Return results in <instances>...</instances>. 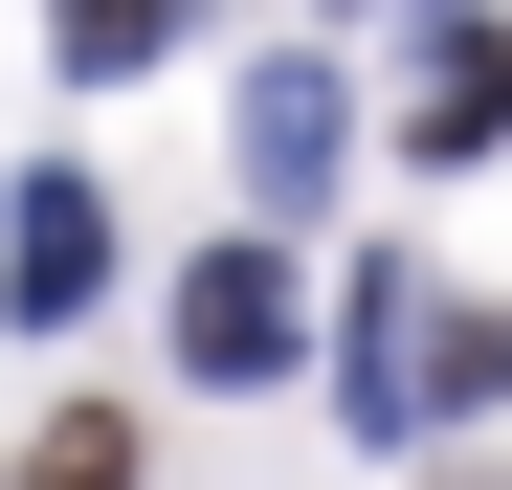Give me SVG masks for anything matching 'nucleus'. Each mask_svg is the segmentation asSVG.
Instances as JSON below:
<instances>
[{
    "label": "nucleus",
    "mask_w": 512,
    "mask_h": 490,
    "mask_svg": "<svg viewBox=\"0 0 512 490\" xmlns=\"http://www.w3.org/2000/svg\"><path fill=\"white\" fill-rule=\"evenodd\" d=\"M45 490H134V446H112V424H67V446H45Z\"/></svg>",
    "instance_id": "5"
},
{
    "label": "nucleus",
    "mask_w": 512,
    "mask_h": 490,
    "mask_svg": "<svg viewBox=\"0 0 512 490\" xmlns=\"http://www.w3.org/2000/svg\"><path fill=\"white\" fill-rule=\"evenodd\" d=\"M468 134H512V45H490V23L423 67V156H468Z\"/></svg>",
    "instance_id": "4"
},
{
    "label": "nucleus",
    "mask_w": 512,
    "mask_h": 490,
    "mask_svg": "<svg viewBox=\"0 0 512 490\" xmlns=\"http://www.w3.org/2000/svg\"><path fill=\"white\" fill-rule=\"evenodd\" d=\"M179 357H201V379H268V357H290V268H268V245H223V268L179 290Z\"/></svg>",
    "instance_id": "1"
},
{
    "label": "nucleus",
    "mask_w": 512,
    "mask_h": 490,
    "mask_svg": "<svg viewBox=\"0 0 512 490\" xmlns=\"http://www.w3.org/2000/svg\"><path fill=\"white\" fill-rule=\"evenodd\" d=\"M90 268H112L90 179H23V312H90Z\"/></svg>",
    "instance_id": "3"
},
{
    "label": "nucleus",
    "mask_w": 512,
    "mask_h": 490,
    "mask_svg": "<svg viewBox=\"0 0 512 490\" xmlns=\"http://www.w3.org/2000/svg\"><path fill=\"white\" fill-rule=\"evenodd\" d=\"M245 179H268V201L334 179V67H268V90H245Z\"/></svg>",
    "instance_id": "2"
}]
</instances>
